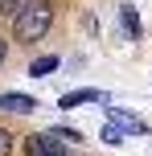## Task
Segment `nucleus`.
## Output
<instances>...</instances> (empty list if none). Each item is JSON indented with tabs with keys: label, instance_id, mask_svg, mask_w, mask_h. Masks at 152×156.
<instances>
[{
	"label": "nucleus",
	"instance_id": "nucleus-3",
	"mask_svg": "<svg viewBox=\"0 0 152 156\" xmlns=\"http://www.w3.org/2000/svg\"><path fill=\"white\" fill-rule=\"evenodd\" d=\"M103 99V90H95V86H82V90H70V94H62V99H58V107H82V103H99Z\"/></svg>",
	"mask_w": 152,
	"mask_h": 156
},
{
	"label": "nucleus",
	"instance_id": "nucleus-1",
	"mask_svg": "<svg viewBox=\"0 0 152 156\" xmlns=\"http://www.w3.org/2000/svg\"><path fill=\"white\" fill-rule=\"evenodd\" d=\"M54 25V4L45 0H21V8L12 12V37L16 41H41Z\"/></svg>",
	"mask_w": 152,
	"mask_h": 156
},
{
	"label": "nucleus",
	"instance_id": "nucleus-2",
	"mask_svg": "<svg viewBox=\"0 0 152 156\" xmlns=\"http://www.w3.org/2000/svg\"><path fill=\"white\" fill-rule=\"evenodd\" d=\"M25 156H66V148H62V136L58 132H33L29 140H25Z\"/></svg>",
	"mask_w": 152,
	"mask_h": 156
},
{
	"label": "nucleus",
	"instance_id": "nucleus-8",
	"mask_svg": "<svg viewBox=\"0 0 152 156\" xmlns=\"http://www.w3.org/2000/svg\"><path fill=\"white\" fill-rule=\"evenodd\" d=\"M0 156H12V136L0 127Z\"/></svg>",
	"mask_w": 152,
	"mask_h": 156
},
{
	"label": "nucleus",
	"instance_id": "nucleus-7",
	"mask_svg": "<svg viewBox=\"0 0 152 156\" xmlns=\"http://www.w3.org/2000/svg\"><path fill=\"white\" fill-rule=\"evenodd\" d=\"M111 119H115L119 127H128V132H144V123H140L136 115H123V111H115V107H111Z\"/></svg>",
	"mask_w": 152,
	"mask_h": 156
},
{
	"label": "nucleus",
	"instance_id": "nucleus-4",
	"mask_svg": "<svg viewBox=\"0 0 152 156\" xmlns=\"http://www.w3.org/2000/svg\"><path fill=\"white\" fill-rule=\"evenodd\" d=\"M33 107H37V103H33L29 94H12V90H8V94H0V111H12V115H29Z\"/></svg>",
	"mask_w": 152,
	"mask_h": 156
},
{
	"label": "nucleus",
	"instance_id": "nucleus-10",
	"mask_svg": "<svg viewBox=\"0 0 152 156\" xmlns=\"http://www.w3.org/2000/svg\"><path fill=\"white\" fill-rule=\"evenodd\" d=\"M4 54H8V49H4V37H0V62H4Z\"/></svg>",
	"mask_w": 152,
	"mask_h": 156
},
{
	"label": "nucleus",
	"instance_id": "nucleus-9",
	"mask_svg": "<svg viewBox=\"0 0 152 156\" xmlns=\"http://www.w3.org/2000/svg\"><path fill=\"white\" fill-rule=\"evenodd\" d=\"M21 8V0H0V12H16Z\"/></svg>",
	"mask_w": 152,
	"mask_h": 156
},
{
	"label": "nucleus",
	"instance_id": "nucleus-5",
	"mask_svg": "<svg viewBox=\"0 0 152 156\" xmlns=\"http://www.w3.org/2000/svg\"><path fill=\"white\" fill-rule=\"evenodd\" d=\"M58 62H62V58H54V54H45V58H37V62L29 66V78H41V74H49V70H58Z\"/></svg>",
	"mask_w": 152,
	"mask_h": 156
},
{
	"label": "nucleus",
	"instance_id": "nucleus-6",
	"mask_svg": "<svg viewBox=\"0 0 152 156\" xmlns=\"http://www.w3.org/2000/svg\"><path fill=\"white\" fill-rule=\"evenodd\" d=\"M119 16H123V29H128L132 37H140V16H136V8L123 4V8H119Z\"/></svg>",
	"mask_w": 152,
	"mask_h": 156
}]
</instances>
